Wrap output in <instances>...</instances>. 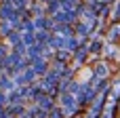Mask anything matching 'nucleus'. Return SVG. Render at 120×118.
<instances>
[{"label": "nucleus", "instance_id": "f257e3e1", "mask_svg": "<svg viewBox=\"0 0 120 118\" xmlns=\"http://www.w3.org/2000/svg\"><path fill=\"white\" fill-rule=\"evenodd\" d=\"M0 32H2V34H8V32H11V25H8V23H4V25L0 27Z\"/></svg>", "mask_w": 120, "mask_h": 118}, {"label": "nucleus", "instance_id": "f03ea898", "mask_svg": "<svg viewBox=\"0 0 120 118\" xmlns=\"http://www.w3.org/2000/svg\"><path fill=\"white\" fill-rule=\"evenodd\" d=\"M4 101H6V97H4V95H0V103H4Z\"/></svg>", "mask_w": 120, "mask_h": 118}, {"label": "nucleus", "instance_id": "7ed1b4c3", "mask_svg": "<svg viewBox=\"0 0 120 118\" xmlns=\"http://www.w3.org/2000/svg\"><path fill=\"white\" fill-rule=\"evenodd\" d=\"M0 55H4V46H0Z\"/></svg>", "mask_w": 120, "mask_h": 118}]
</instances>
